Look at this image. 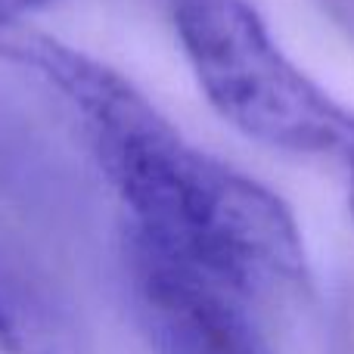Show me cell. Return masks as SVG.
Here are the masks:
<instances>
[{
    "mask_svg": "<svg viewBox=\"0 0 354 354\" xmlns=\"http://www.w3.org/2000/svg\"><path fill=\"white\" fill-rule=\"evenodd\" d=\"M56 0H0V25H16L25 22L28 16L53 6Z\"/></svg>",
    "mask_w": 354,
    "mask_h": 354,
    "instance_id": "cell-5",
    "label": "cell"
},
{
    "mask_svg": "<svg viewBox=\"0 0 354 354\" xmlns=\"http://www.w3.org/2000/svg\"><path fill=\"white\" fill-rule=\"evenodd\" d=\"M180 53L208 106L243 137L305 159H330L354 221V109L317 84L249 0H168Z\"/></svg>",
    "mask_w": 354,
    "mask_h": 354,
    "instance_id": "cell-2",
    "label": "cell"
},
{
    "mask_svg": "<svg viewBox=\"0 0 354 354\" xmlns=\"http://www.w3.org/2000/svg\"><path fill=\"white\" fill-rule=\"evenodd\" d=\"M137 311L159 354H264L245 301L131 243Z\"/></svg>",
    "mask_w": 354,
    "mask_h": 354,
    "instance_id": "cell-3",
    "label": "cell"
},
{
    "mask_svg": "<svg viewBox=\"0 0 354 354\" xmlns=\"http://www.w3.org/2000/svg\"><path fill=\"white\" fill-rule=\"evenodd\" d=\"M0 348L6 351H19L22 348V320H19V311L6 292L0 289Z\"/></svg>",
    "mask_w": 354,
    "mask_h": 354,
    "instance_id": "cell-4",
    "label": "cell"
},
{
    "mask_svg": "<svg viewBox=\"0 0 354 354\" xmlns=\"http://www.w3.org/2000/svg\"><path fill=\"white\" fill-rule=\"evenodd\" d=\"M0 62L59 93L131 218V243L239 301L308 286L289 205L199 149L122 72L28 22L0 25Z\"/></svg>",
    "mask_w": 354,
    "mask_h": 354,
    "instance_id": "cell-1",
    "label": "cell"
}]
</instances>
